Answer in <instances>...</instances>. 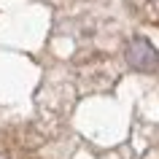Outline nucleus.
Wrapping results in <instances>:
<instances>
[{
    "label": "nucleus",
    "mask_w": 159,
    "mask_h": 159,
    "mask_svg": "<svg viewBox=\"0 0 159 159\" xmlns=\"http://www.w3.org/2000/svg\"><path fill=\"white\" fill-rule=\"evenodd\" d=\"M124 57H127V65L135 67V70H140V73H154V70H159V51L146 38L129 41Z\"/></svg>",
    "instance_id": "obj_1"
}]
</instances>
